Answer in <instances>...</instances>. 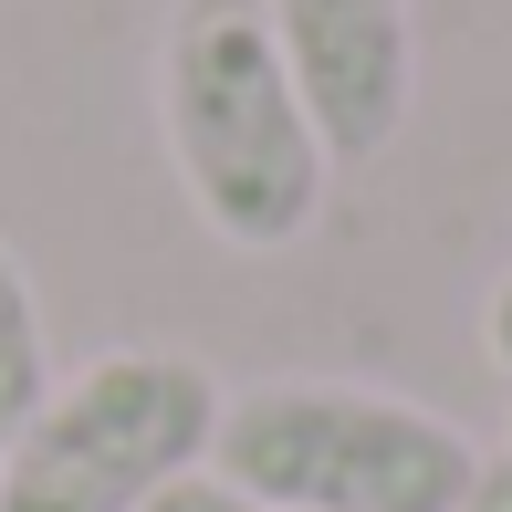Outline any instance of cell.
Here are the masks:
<instances>
[{
	"instance_id": "cell-1",
	"label": "cell",
	"mask_w": 512,
	"mask_h": 512,
	"mask_svg": "<svg viewBox=\"0 0 512 512\" xmlns=\"http://www.w3.org/2000/svg\"><path fill=\"white\" fill-rule=\"evenodd\" d=\"M157 126H168L178 189L230 251H293L324 220L335 157L314 105L272 42L262 0H178L157 42Z\"/></svg>"
},
{
	"instance_id": "cell-2",
	"label": "cell",
	"mask_w": 512,
	"mask_h": 512,
	"mask_svg": "<svg viewBox=\"0 0 512 512\" xmlns=\"http://www.w3.org/2000/svg\"><path fill=\"white\" fill-rule=\"evenodd\" d=\"M209 471L262 512H460L481 481L471 429L345 377H272L220 408Z\"/></svg>"
},
{
	"instance_id": "cell-3",
	"label": "cell",
	"mask_w": 512,
	"mask_h": 512,
	"mask_svg": "<svg viewBox=\"0 0 512 512\" xmlns=\"http://www.w3.org/2000/svg\"><path fill=\"white\" fill-rule=\"evenodd\" d=\"M230 387L178 345H115L53 377V398L0 439V512H147L209 471Z\"/></svg>"
},
{
	"instance_id": "cell-4",
	"label": "cell",
	"mask_w": 512,
	"mask_h": 512,
	"mask_svg": "<svg viewBox=\"0 0 512 512\" xmlns=\"http://www.w3.org/2000/svg\"><path fill=\"white\" fill-rule=\"evenodd\" d=\"M324 157H387L418 95V0H262Z\"/></svg>"
},
{
	"instance_id": "cell-5",
	"label": "cell",
	"mask_w": 512,
	"mask_h": 512,
	"mask_svg": "<svg viewBox=\"0 0 512 512\" xmlns=\"http://www.w3.org/2000/svg\"><path fill=\"white\" fill-rule=\"evenodd\" d=\"M42 398H53V345H42L32 272H21V262H11V241H0V439H11Z\"/></svg>"
},
{
	"instance_id": "cell-6",
	"label": "cell",
	"mask_w": 512,
	"mask_h": 512,
	"mask_svg": "<svg viewBox=\"0 0 512 512\" xmlns=\"http://www.w3.org/2000/svg\"><path fill=\"white\" fill-rule=\"evenodd\" d=\"M147 512H262V502H251V492H230L220 471H189V481H168Z\"/></svg>"
},
{
	"instance_id": "cell-7",
	"label": "cell",
	"mask_w": 512,
	"mask_h": 512,
	"mask_svg": "<svg viewBox=\"0 0 512 512\" xmlns=\"http://www.w3.org/2000/svg\"><path fill=\"white\" fill-rule=\"evenodd\" d=\"M481 345H492V366L512 377V272L492 283V304H481Z\"/></svg>"
},
{
	"instance_id": "cell-8",
	"label": "cell",
	"mask_w": 512,
	"mask_h": 512,
	"mask_svg": "<svg viewBox=\"0 0 512 512\" xmlns=\"http://www.w3.org/2000/svg\"><path fill=\"white\" fill-rule=\"evenodd\" d=\"M460 512H512V450H502V460H481V481L460 492Z\"/></svg>"
}]
</instances>
